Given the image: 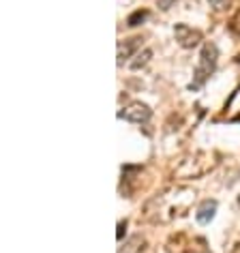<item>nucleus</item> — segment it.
<instances>
[{
  "label": "nucleus",
  "mask_w": 240,
  "mask_h": 253,
  "mask_svg": "<svg viewBox=\"0 0 240 253\" xmlns=\"http://www.w3.org/2000/svg\"><path fill=\"white\" fill-rule=\"evenodd\" d=\"M217 60H219V49L214 43H204L201 45V52H200V62L195 67V73H193V82L189 84L191 90H200L201 86L208 82V78L214 73L217 69Z\"/></svg>",
  "instance_id": "f257e3e1"
},
{
  "label": "nucleus",
  "mask_w": 240,
  "mask_h": 253,
  "mask_svg": "<svg viewBox=\"0 0 240 253\" xmlns=\"http://www.w3.org/2000/svg\"><path fill=\"white\" fill-rule=\"evenodd\" d=\"M150 116H153V112H150V107L146 103H142V101H133V103H129L118 114V118H124V120H129V123H135V125L148 123Z\"/></svg>",
  "instance_id": "f03ea898"
},
{
  "label": "nucleus",
  "mask_w": 240,
  "mask_h": 253,
  "mask_svg": "<svg viewBox=\"0 0 240 253\" xmlns=\"http://www.w3.org/2000/svg\"><path fill=\"white\" fill-rule=\"evenodd\" d=\"M174 37H176V41H178V45L185 47V49H191L195 45H200V41H201L200 30L187 26V24H176L174 26Z\"/></svg>",
  "instance_id": "7ed1b4c3"
},
{
  "label": "nucleus",
  "mask_w": 240,
  "mask_h": 253,
  "mask_svg": "<svg viewBox=\"0 0 240 253\" xmlns=\"http://www.w3.org/2000/svg\"><path fill=\"white\" fill-rule=\"evenodd\" d=\"M140 47H142V37H131V39L120 41L118 43V67H122L124 62H129V58Z\"/></svg>",
  "instance_id": "20e7f679"
},
{
  "label": "nucleus",
  "mask_w": 240,
  "mask_h": 253,
  "mask_svg": "<svg viewBox=\"0 0 240 253\" xmlns=\"http://www.w3.org/2000/svg\"><path fill=\"white\" fill-rule=\"evenodd\" d=\"M214 212H217V202L214 200H204L198 208V212H195V219H198V223L206 225L210 223V221L214 219Z\"/></svg>",
  "instance_id": "39448f33"
},
{
  "label": "nucleus",
  "mask_w": 240,
  "mask_h": 253,
  "mask_svg": "<svg viewBox=\"0 0 240 253\" xmlns=\"http://www.w3.org/2000/svg\"><path fill=\"white\" fill-rule=\"evenodd\" d=\"M150 56H153V49H148V47H146V49H142V52L135 56L137 60H133V62H131V69H135V71H137V69H142L144 65H148Z\"/></svg>",
  "instance_id": "423d86ee"
},
{
  "label": "nucleus",
  "mask_w": 240,
  "mask_h": 253,
  "mask_svg": "<svg viewBox=\"0 0 240 253\" xmlns=\"http://www.w3.org/2000/svg\"><path fill=\"white\" fill-rule=\"evenodd\" d=\"M148 17V11H135L133 15H129V20H127V26L131 28H135V26H140V24L144 22Z\"/></svg>",
  "instance_id": "0eeeda50"
},
{
  "label": "nucleus",
  "mask_w": 240,
  "mask_h": 253,
  "mask_svg": "<svg viewBox=\"0 0 240 253\" xmlns=\"http://www.w3.org/2000/svg\"><path fill=\"white\" fill-rule=\"evenodd\" d=\"M230 2L232 0H208V4L212 7V11H225Z\"/></svg>",
  "instance_id": "6e6552de"
},
{
  "label": "nucleus",
  "mask_w": 240,
  "mask_h": 253,
  "mask_svg": "<svg viewBox=\"0 0 240 253\" xmlns=\"http://www.w3.org/2000/svg\"><path fill=\"white\" fill-rule=\"evenodd\" d=\"M176 2H178V0H157V7H159L161 11H169Z\"/></svg>",
  "instance_id": "1a4fd4ad"
},
{
  "label": "nucleus",
  "mask_w": 240,
  "mask_h": 253,
  "mask_svg": "<svg viewBox=\"0 0 240 253\" xmlns=\"http://www.w3.org/2000/svg\"><path fill=\"white\" fill-rule=\"evenodd\" d=\"M124 230H127V223H124V221H120L118 223V240H122V236H124Z\"/></svg>",
  "instance_id": "9d476101"
},
{
  "label": "nucleus",
  "mask_w": 240,
  "mask_h": 253,
  "mask_svg": "<svg viewBox=\"0 0 240 253\" xmlns=\"http://www.w3.org/2000/svg\"><path fill=\"white\" fill-rule=\"evenodd\" d=\"M232 28H234V30H236V33L240 35V15L236 17V20H234V24H232Z\"/></svg>",
  "instance_id": "9b49d317"
},
{
  "label": "nucleus",
  "mask_w": 240,
  "mask_h": 253,
  "mask_svg": "<svg viewBox=\"0 0 240 253\" xmlns=\"http://www.w3.org/2000/svg\"><path fill=\"white\" fill-rule=\"evenodd\" d=\"M120 253H129V251H127V249H124V251H120Z\"/></svg>",
  "instance_id": "f8f14e48"
},
{
  "label": "nucleus",
  "mask_w": 240,
  "mask_h": 253,
  "mask_svg": "<svg viewBox=\"0 0 240 253\" xmlns=\"http://www.w3.org/2000/svg\"><path fill=\"white\" fill-rule=\"evenodd\" d=\"M238 206H240V195H238Z\"/></svg>",
  "instance_id": "ddd939ff"
}]
</instances>
